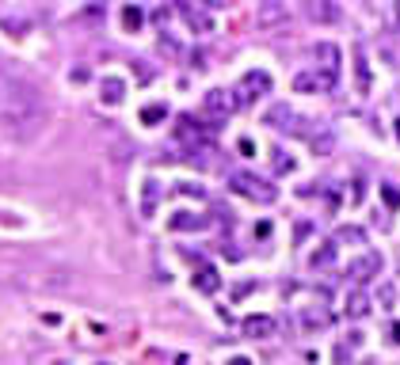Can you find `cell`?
<instances>
[{
	"label": "cell",
	"instance_id": "obj_1",
	"mask_svg": "<svg viewBox=\"0 0 400 365\" xmlns=\"http://www.w3.org/2000/svg\"><path fill=\"white\" fill-rule=\"evenodd\" d=\"M46 126V103L39 88L23 76L0 69V133L12 141H31Z\"/></svg>",
	"mask_w": 400,
	"mask_h": 365
},
{
	"label": "cell",
	"instance_id": "obj_2",
	"mask_svg": "<svg viewBox=\"0 0 400 365\" xmlns=\"http://www.w3.org/2000/svg\"><path fill=\"white\" fill-rule=\"evenodd\" d=\"M229 190H237L240 198L260 202V206H271L278 198V187H271L267 179L252 175V171H233V175H229Z\"/></svg>",
	"mask_w": 400,
	"mask_h": 365
},
{
	"label": "cell",
	"instance_id": "obj_3",
	"mask_svg": "<svg viewBox=\"0 0 400 365\" xmlns=\"http://www.w3.org/2000/svg\"><path fill=\"white\" fill-rule=\"evenodd\" d=\"M271 73L267 69H248L244 76H240V84L233 88V103L237 107H252L260 96H271Z\"/></svg>",
	"mask_w": 400,
	"mask_h": 365
},
{
	"label": "cell",
	"instance_id": "obj_4",
	"mask_svg": "<svg viewBox=\"0 0 400 365\" xmlns=\"http://www.w3.org/2000/svg\"><path fill=\"white\" fill-rule=\"evenodd\" d=\"M381 267H385V259H381V252H362V255H355L351 263H347V278H351L355 285H366V282H374V278H381Z\"/></svg>",
	"mask_w": 400,
	"mask_h": 365
},
{
	"label": "cell",
	"instance_id": "obj_5",
	"mask_svg": "<svg viewBox=\"0 0 400 365\" xmlns=\"http://www.w3.org/2000/svg\"><path fill=\"white\" fill-rule=\"evenodd\" d=\"M237 111V103H233V91H225V88H210L202 96V114L210 122H225L229 114Z\"/></svg>",
	"mask_w": 400,
	"mask_h": 365
},
{
	"label": "cell",
	"instance_id": "obj_6",
	"mask_svg": "<svg viewBox=\"0 0 400 365\" xmlns=\"http://www.w3.org/2000/svg\"><path fill=\"white\" fill-rule=\"evenodd\" d=\"M313 57L320 61V73H328V76H339V65H343V54H339V46H332V42H317L313 46Z\"/></svg>",
	"mask_w": 400,
	"mask_h": 365
},
{
	"label": "cell",
	"instance_id": "obj_7",
	"mask_svg": "<svg viewBox=\"0 0 400 365\" xmlns=\"http://www.w3.org/2000/svg\"><path fill=\"white\" fill-rule=\"evenodd\" d=\"M335 88V76H328V73H297L294 76V91H332Z\"/></svg>",
	"mask_w": 400,
	"mask_h": 365
},
{
	"label": "cell",
	"instance_id": "obj_8",
	"mask_svg": "<svg viewBox=\"0 0 400 365\" xmlns=\"http://www.w3.org/2000/svg\"><path fill=\"white\" fill-rule=\"evenodd\" d=\"M180 16H183V23H187L195 34H210V31H213V19H210V12H206V8H195V4H180Z\"/></svg>",
	"mask_w": 400,
	"mask_h": 365
},
{
	"label": "cell",
	"instance_id": "obj_9",
	"mask_svg": "<svg viewBox=\"0 0 400 365\" xmlns=\"http://www.w3.org/2000/svg\"><path fill=\"white\" fill-rule=\"evenodd\" d=\"M244 339H275V320L271 316H260V312H255V316H244Z\"/></svg>",
	"mask_w": 400,
	"mask_h": 365
},
{
	"label": "cell",
	"instance_id": "obj_10",
	"mask_svg": "<svg viewBox=\"0 0 400 365\" xmlns=\"http://www.w3.org/2000/svg\"><path fill=\"white\" fill-rule=\"evenodd\" d=\"M263 122H267V126H275V130H294L297 114H294V107H290V103H275V107H267Z\"/></svg>",
	"mask_w": 400,
	"mask_h": 365
},
{
	"label": "cell",
	"instance_id": "obj_11",
	"mask_svg": "<svg viewBox=\"0 0 400 365\" xmlns=\"http://www.w3.org/2000/svg\"><path fill=\"white\" fill-rule=\"evenodd\" d=\"M99 99H103L107 107H118L126 99V80L123 76H103V80H99Z\"/></svg>",
	"mask_w": 400,
	"mask_h": 365
},
{
	"label": "cell",
	"instance_id": "obj_12",
	"mask_svg": "<svg viewBox=\"0 0 400 365\" xmlns=\"http://www.w3.org/2000/svg\"><path fill=\"white\" fill-rule=\"evenodd\" d=\"M305 16L313 19V23H339V4H328V0H317V4H305Z\"/></svg>",
	"mask_w": 400,
	"mask_h": 365
},
{
	"label": "cell",
	"instance_id": "obj_13",
	"mask_svg": "<svg viewBox=\"0 0 400 365\" xmlns=\"http://www.w3.org/2000/svg\"><path fill=\"white\" fill-rule=\"evenodd\" d=\"M343 312H347V320L370 316V297H366V289H359V285H355V289L347 293V300H343Z\"/></svg>",
	"mask_w": 400,
	"mask_h": 365
},
{
	"label": "cell",
	"instance_id": "obj_14",
	"mask_svg": "<svg viewBox=\"0 0 400 365\" xmlns=\"http://www.w3.org/2000/svg\"><path fill=\"white\" fill-rule=\"evenodd\" d=\"M176 232H198V228H206V217H198V213H191V210H180V213H171V221H168Z\"/></svg>",
	"mask_w": 400,
	"mask_h": 365
},
{
	"label": "cell",
	"instance_id": "obj_15",
	"mask_svg": "<svg viewBox=\"0 0 400 365\" xmlns=\"http://www.w3.org/2000/svg\"><path fill=\"white\" fill-rule=\"evenodd\" d=\"M286 16H290V8H286V4H260V12H255V23H260V27H275V23H282Z\"/></svg>",
	"mask_w": 400,
	"mask_h": 365
},
{
	"label": "cell",
	"instance_id": "obj_16",
	"mask_svg": "<svg viewBox=\"0 0 400 365\" xmlns=\"http://www.w3.org/2000/svg\"><path fill=\"white\" fill-rule=\"evenodd\" d=\"M195 289L198 293H218L221 289V274L213 267H198L195 270Z\"/></svg>",
	"mask_w": 400,
	"mask_h": 365
},
{
	"label": "cell",
	"instance_id": "obj_17",
	"mask_svg": "<svg viewBox=\"0 0 400 365\" xmlns=\"http://www.w3.org/2000/svg\"><path fill=\"white\" fill-rule=\"evenodd\" d=\"M335 243H355V247H366V232L359 225H339L335 228Z\"/></svg>",
	"mask_w": 400,
	"mask_h": 365
},
{
	"label": "cell",
	"instance_id": "obj_18",
	"mask_svg": "<svg viewBox=\"0 0 400 365\" xmlns=\"http://www.w3.org/2000/svg\"><path fill=\"white\" fill-rule=\"evenodd\" d=\"M302 324H305V331H320V327L332 324V316H328V312H317V309H305L302 312Z\"/></svg>",
	"mask_w": 400,
	"mask_h": 365
},
{
	"label": "cell",
	"instance_id": "obj_19",
	"mask_svg": "<svg viewBox=\"0 0 400 365\" xmlns=\"http://www.w3.org/2000/svg\"><path fill=\"white\" fill-rule=\"evenodd\" d=\"M141 23H145V12L134 8V4H126V8H123V27L134 34V31H141Z\"/></svg>",
	"mask_w": 400,
	"mask_h": 365
},
{
	"label": "cell",
	"instance_id": "obj_20",
	"mask_svg": "<svg viewBox=\"0 0 400 365\" xmlns=\"http://www.w3.org/2000/svg\"><path fill=\"white\" fill-rule=\"evenodd\" d=\"M355 61H359V88L370 91V65H366V54H362V46H355Z\"/></svg>",
	"mask_w": 400,
	"mask_h": 365
},
{
	"label": "cell",
	"instance_id": "obj_21",
	"mask_svg": "<svg viewBox=\"0 0 400 365\" xmlns=\"http://www.w3.org/2000/svg\"><path fill=\"white\" fill-rule=\"evenodd\" d=\"M160 118H168V107H164V103H153V107L141 111V122H145V126H156Z\"/></svg>",
	"mask_w": 400,
	"mask_h": 365
},
{
	"label": "cell",
	"instance_id": "obj_22",
	"mask_svg": "<svg viewBox=\"0 0 400 365\" xmlns=\"http://www.w3.org/2000/svg\"><path fill=\"white\" fill-rule=\"evenodd\" d=\"M332 259H335V247L332 243H320V252H313V267H332Z\"/></svg>",
	"mask_w": 400,
	"mask_h": 365
},
{
	"label": "cell",
	"instance_id": "obj_23",
	"mask_svg": "<svg viewBox=\"0 0 400 365\" xmlns=\"http://www.w3.org/2000/svg\"><path fill=\"white\" fill-rule=\"evenodd\" d=\"M271 156H275V171H278V175H286V171H294V160H290V156H286L282 148H275Z\"/></svg>",
	"mask_w": 400,
	"mask_h": 365
},
{
	"label": "cell",
	"instance_id": "obj_24",
	"mask_svg": "<svg viewBox=\"0 0 400 365\" xmlns=\"http://www.w3.org/2000/svg\"><path fill=\"white\" fill-rule=\"evenodd\" d=\"M381 198L389 202V210H400V190L392 187V183H385V187H381Z\"/></svg>",
	"mask_w": 400,
	"mask_h": 365
},
{
	"label": "cell",
	"instance_id": "obj_25",
	"mask_svg": "<svg viewBox=\"0 0 400 365\" xmlns=\"http://www.w3.org/2000/svg\"><path fill=\"white\" fill-rule=\"evenodd\" d=\"M313 148H317V153H328V148H332V137H328V133L324 137H313Z\"/></svg>",
	"mask_w": 400,
	"mask_h": 365
},
{
	"label": "cell",
	"instance_id": "obj_26",
	"mask_svg": "<svg viewBox=\"0 0 400 365\" xmlns=\"http://www.w3.org/2000/svg\"><path fill=\"white\" fill-rule=\"evenodd\" d=\"M153 19L164 27V23H168V19H171V12H168V8H156V12H153Z\"/></svg>",
	"mask_w": 400,
	"mask_h": 365
},
{
	"label": "cell",
	"instance_id": "obj_27",
	"mask_svg": "<svg viewBox=\"0 0 400 365\" xmlns=\"http://www.w3.org/2000/svg\"><path fill=\"white\" fill-rule=\"evenodd\" d=\"M160 49H164V54H176V49H180V46H176V42H171V38H160Z\"/></svg>",
	"mask_w": 400,
	"mask_h": 365
},
{
	"label": "cell",
	"instance_id": "obj_28",
	"mask_svg": "<svg viewBox=\"0 0 400 365\" xmlns=\"http://www.w3.org/2000/svg\"><path fill=\"white\" fill-rule=\"evenodd\" d=\"M389 335H392V342H397V346H400V320H397V324L389 327Z\"/></svg>",
	"mask_w": 400,
	"mask_h": 365
},
{
	"label": "cell",
	"instance_id": "obj_29",
	"mask_svg": "<svg viewBox=\"0 0 400 365\" xmlns=\"http://www.w3.org/2000/svg\"><path fill=\"white\" fill-rule=\"evenodd\" d=\"M229 365H252V362H248V357H240V354H237V357H229Z\"/></svg>",
	"mask_w": 400,
	"mask_h": 365
},
{
	"label": "cell",
	"instance_id": "obj_30",
	"mask_svg": "<svg viewBox=\"0 0 400 365\" xmlns=\"http://www.w3.org/2000/svg\"><path fill=\"white\" fill-rule=\"evenodd\" d=\"M103 365H107V362H103Z\"/></svg>",
	"mask_w": 400,
	"mask_h": 365
}]
</instances>
